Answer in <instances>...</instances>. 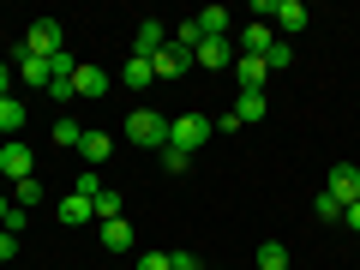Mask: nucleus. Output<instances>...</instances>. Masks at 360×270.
<instances>
[{"label": "nucleus", "mask_w": 360, "mask_h": 270, "mask_svg": "<svg viewBox=\"0 0 360 270\" xmlns=\"http://www.w3.org/2000/svg\"><path fill=\"white\" fill-rule=\"evenodd\" d=\"M127 139L139 144V150H156V156H162V144H168V115H162V108H132V115H127Z\"/></svg>", "instance_id": "obj_1"}, {"label": "nucleus", "mask_w": 360, "mask_h": 270, "mask_svg": "<svg viewBox=\"0 0 360 270\" xmlns=\"http://www.w3.org/2000/svg\"><path fill=\"white\" fill-rule=\"evenodd\" d=\"M210 139H217V120L210 115H168V144H174V150L193 156L198 144H210Z\"/></svg>", "instance_id": "obj_2"}, {"label": "nucleus", "mask_w": 360, "mask_h": 270, "mask_svg": "<svg viewBox=\"0 0 360 270\" xmlns=\"http://www.w3.org/2000/svg\"><path fill=\"white\" fill-rule=\"evenodd\" d=\"M25 49L37 54V60H54V54H66V30H60V18H37V25L25 30Z\"/></svg>", "instance_id": "obj_3"}, {"label": "nucleus", "mask_w": 360, "mask_h": 270, "mask_svg": "<svg viewBox=\"0 0 360 270\" xmlns=\"http://www.w3.org/2000/svg\"><path fill=\"white\" fill-rule=\"evenodd\" d=\"M0 174L13 180V186L37 174V156H30V144H25V139H6V144H0Z\"/></svg>", "instance_id": "obj_4"}, {"label": "nucleus", "mask_w": 360, "mask_h": 270, "mask_svg": "<svg viewBox=\"0 0 360 270\" xmlns=\"http://www.w3.org/2000/svg\"><path fill=\"white\" fill-rule=\"evenodd\" d=\"M324 193H330L336 205L348 210V205H354V198H360V168H354V162H336L330 174H324Z\"/></svg>", "instance_id": "obj_5"}, {"label": "nucleus", "mask_w": 360, "mask_h": 270, "mask_svg": "<svg viewBox=\"0 0 360 270\" xmlns=\"http://www.w3.org/2000/svg\"><path fill=\"white\" fill-rule=\"evenodd\" d=\"M108 90H115V78H108L103 66H84V60H78V72H72V96H90V103H96V96H108Z\"/></svg>", "instance_id": "obj_6"}, {"label": "nucleus", "mask_w": 360, "mask_h": 270, "mask_svg": "<svg viewBox=\"0 0 360 270\" xmlns=\"http://www.w3.org/2000/svg\"><path fill=\"white\" fill-rule=\"evenodd\" d=\"M13 66H18V84H25V90H49V78H54L49 60H37L25 42H18V60H13Z\"/></svg>", "instance_id": "obj_7"}, {"label": "nucleus", "mask_w": 360, "mask_h": 270, "mask_svg": "<svg viewBox=\"0 0 360 270\" xmlns=\"http://www.w3.org/2000/svg\"><path fill=\"white\" fill-rule=\"evenodd\" d=\"M186 66H193V54H186V49H174V42H162V49L150 54V72H156V78H180Z\"/></svg>", "instance_id": "obj_8"}, {"label": "nucleus", "mask_w": 360, "mask_h": 270, "mask_svg": "<svg viewBox=\"0 0 360 270\" xmlns=\"http://www.w3.org/2000/svg\"><path fill=\"white\" fill-rule=\"evenodd\" d=\"M108 156H115V139H108V132H84V139H78V162L84 168L108 162Z\"/></svg>", "instance_id": "obj_9"}, {"label": "nucleus", "mask_w": 360, "mask_h": 270, "mask_svg": "<svg viewBox=\"0 0 360 270\" xmlns=\"http://www.w3.org/2000/svg\"><path fill=\"white\" fill-rule=\"evenodd\" d=\"M54 217H60L66 229H84V222L96 217V205H90V198H78V193H66L60 205H54Z\"/></svg>", "instance_id": "obj_10"}, {"label": "nucleus", "mask_w": 360, "mask_h": 270, "mask_svg": "<svg viewBox=\"0 0 360 270\" xmlns=\"http://www.w3.org/2000/svg\"><path fill=\"white\" fill-rule=\"evenodd\" d=\"M234 78H240V90H264L270 84V66L258 60V54H240V60H234Z\"/></svg>", "instance_id": "obj_11"}, {"label": "nucleus", "mask_w": 360, "mask_h": 270, "mask_svg": "<svg viewBox=\"0 0 360 270\" xmlns=\"http://www.w3.org/2000/svg\"><path fill=\"white\" fill-rule=\"evenodd\" d=\"M25 120H30V108L18 103V96H0V139H18Z\"/></svg>", "instance_id": "obj_12"}, {"label": "nucleus", "mask_w": 360, "mask_h": 270, "mask_svg": "<svg viewBox=\"0 0 360 270\" xmlns=\"http://www.w3.org/2000/svg\"><path fill=\"white\" fill-rule=\"evenodd\" d=\"M162 42H168V30L156 25V18H144V25H139V37H132V54H139V60H150V54L162 49Z\"/></svg>", "instance_id": "obj_13"}, {"label": "nucleus", "mask_w": 360, "mask_h": 270, "mask_svg": "<svg viewBox=\"0 0 360 270\" xmlns=\"http://www.w3.org/2000/svg\"><path fill=\"white\" fill-rule=\"evenodd\" d=\"M270 18H276V25H283L288 37H295V30H307V25H312V13H307V6H300V0H276V13H270Z\"/></svg>", "instance_id": "obj_14"}, {"label": "nucleus", "mask_w": 360, "mask_h": 270, "mask_svg": "<svg viewBox=\"0 0 360 270\" xmlns=\"http://www.w3.org/2000/svg\"><path fill=\"white\" fill-rule=\"evenodd\" d=\"M270 42H276V30H270V25H246L240 30V54H258V60H264Z\"/></svg>", "instance_id": "obj_15"}, {"label": "nucleus", "mask_w": 360, "mask_h": 270, "mask_svg": "<svg viewBox=\"0 0 360 270\" xmlns=\"http://www.w3.org/2000/svg\"><path fill=\"white\" fill-rule=\"evenodd\" d=\"M193 66H229V37H205L193 49Z\"/></svg>", "instance_id": "obj_16"}, {"label": "nucleus", "mask_w": 360, "mask_h": 270, "mask_svg": "<svg viewBox=\"0 0 360 270\" xmlns=\"http://www.w3.org/2000/svg\"><path fill=\"white\" fill-rule=\"evenodd\" d=\"M103 246H108V252H132V222L127 217L103 222Z\"/></svg>", "instance_id": "obj_17"}, {"label": "nucleus", "mask_w": 360, "mask_h": 270, "mask_svg": "<svg viewBox=\"0 0 360 270\" xmlns=\"http://www.w3.org/2000/svg\"><path fill=\"white\" fill-rule=\"evenodd\" d=\"M150 60H139V54H127V66H120V84H127V90H144V84H150Z\"/></svg>", "instance_id": "obj_18"}, {"label": "nucleus", "mask_w": 360, "mask_h": 270, "mask_svg": "<svg viewBox=\"0 0 360 270\" xmlns=\"http://www.w3.org/2000/svg\"><path fill=\"white\" fill-rule=\"evenodd\" d=\"M234 120H264V90H240V103H234Z\"/></svg>", "instance_id": "obj_19"}, {"label": "nucleus", "mask_w": 360, "mask_h": 270, "mask_svg": "<svg viewBox=\"0 0 360 270\" xmlns=\"http://www.w3.org/2000/svg\"><path fill=\"white\" fill-rule=\"evenodd\" d=\"M252 270H288V252H283L276 240H264V246L252 252Z\"/></svg>", "instance_id": "obj_20"}, {"label": "nucleus", "mask_w": 360, "mask_h": 270, "mask_svg": "<svg viewBox=\"0 0 360 270\" xmlns=\"http://www.w3.org/2000/svg\"><path fill=\"white\" fill-rule=\"evenodd\" d=\"M198 30H205V37H229V6H205V13H198Z\"/></svg>", "instance_id": "obj_21"}, {"label": "nucleus", "mask_w": 360, "mask_h": 270, "mask_svg": "<svg viewBox=\"0 0 360 270\" xmlns=\"http://www.w3.org/2000/svg\"><path fill=\"white\" fill-rule=\"evenodd\" d=\"M13 205H18V210H37V205H42V180H37V174L13 186Z\"/></svg>", "instance_id": "obj_22"}, {"label": "nucleus", "mask_w": 360, "mask_h": 270, "mask_svg": "<svg viewBox=\"0 0 360 270\" xmlns=\"http://www.w3.org/2000/svg\"><path fill=\"white\" fill-rule=\"evenodd\" d=\"M78 139H84V132H78V120H72V115L54 120V144H60V150H78Z\"/></svg>", "instance_id": "obj_23"}, {"label": "nucleus", "mask_w": 360, "mask_h": 270, "mask_svg": "<svg viewBox=\"0 0 360 270\" xmlns=\"http://www.w3.org/2000/svg\"><path fill=\"white\" fill-rule=\"evenodd\" d=\"M120 205H127V198H120L115 186H103V193H96V222H115V217H120Z\"/></svg>", "instance_id": "obj_24"}, {"label": "nucleus", "mask_w": 360, "mask_h": 270, "mask_svg": "<svg viewBox=\"0 0 360 270\" xmlns=\"http://www.w3.org/2000/svg\"><path fill=\"white\" fill-rule=\"evenodd\" d=\"M132 270H174V252H139Z\"/></svg>", "instance_id": "obj_25"}, {"label": "nucleus", "mask_w": 360, "mask_h": 270, "mask_svg": "<svg viewBox=\"0 0 360 270\" xmlns=\"http://www.w3.org/2000/svg\"><path fill=\"white\" fill-rule=\"evenodd\" d=\"M162 168H168V174H186V168H193V156L174 150V144H162Z\"/></svg>", "instance_id": "obj_26"}, {"label": "nucleus", "mask_w": 360, "mask_h": 270, "mask_svg": "<svg viewBox=\"0 0 360 270\" xmlns=\"http://www.w3.org/2000/svg\"><path fill=\"white\" fill-rule=\"evenodd\" d=\"M78 198H90V205H96V193H103V180H96V168H84V174H78V186H72Z\"/></svg>", "instance_id": "obj_27"}, {"label": "nucleus", "mask_w": 360, "mask_h": 270, "mask_svg": "<svg viewBox=\"0 0 360 270\" xmlns=\"http://www.w3.org/2000/svg\"><path fill=\"white\" fill-rule=\"evenodd\" d=\"M312 210H319V222H342V205H336L330 193H319V205H312Z\"/></svg>", "instance_id": "obj_28"}, {"label": "nucleus", "mask_w": 360, "mask_h": 270, "mask_svg": "<svg viewBox=\"0 0 360 270\" xmlns=\"http://www.w3.org/2000/svg\"><path fill=\"white\" fill-rule=\"evenodd\" d=\"M288 60H295V49H288V42H270V54H264L270 72H276V66H288Z\"/></svg>", "instance_id": "obj_29"}, {"label": "nucleus", "mask_w": 360, "mask_h": 270, "mask_svg": "<svg viewBox=\"0 0 360 270\" xmlns=\"http://www.w3.org/2000/svg\"><path fill=\"white\" fill-rule=\"evenodd\" d=\"M18 252V234H6V229H0V258H13Z\"/></svg>", "instance_id": "obj_30"}, {"label": "nucleus", "mask_w": 360, "mask_h": 270, "mask_svg": "<svg viewBox=\"0 0 360 270\" xmlns=\"http://www.w3.org/2000/svg\"><path fill=\"white\" fill-rule=\"evenodd\" d=\"M174 270H205V264H198L193 252H174Z\"/></svg>", "instance_id": "obj_31"}, {"label": "nucleus", "mask_w": 360, "mask_h": 270, "mask_svg": "<svg viewBox=\"0 0 360 270\" xmlns=\"http://www.w3.org/2000/svg\"><path fill=\"white\" fill-rule=\"evenodd\" d=\"M342 222H348V229H354V234H360V198H354V205H348V210H342Z\"/></svg>", "instance_id": "obj_32"}, {"label": "nucleus", "mask_w": 360, "mask_h": 270, "mask_svg": "<svg viewBox=\"0 0 360 270\" xmlns=\"http://www.w3.org/2000/svg\"><path fill=\"white\" fill-rule=\"evenodd\" d=\"M0 96H13V66L0 60Z\"/></svg>", "instance_id": "obj_33"}, {"label": "nucleus", "mask_w": 360, "mask_h": 270, "mask_svg": "<svg viewBox=\"0 0 360 270\" xmlns=\"http://www.w3.org/2000/svg\"><path fill=\"white\" fill-rule=\"evenodd\" d=\"M13 210H18V205H13V193H0V229H6V217H13Z\"/></svg>", "instance_id": "obj_34"}]
</instances>
